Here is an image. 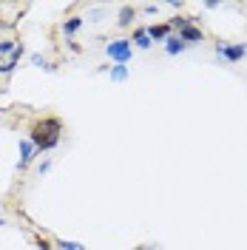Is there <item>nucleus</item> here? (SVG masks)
<instances>
[{
    "mask_svg": "<svg viewBox=\"0 0 247 250\" xmlns=\"http://www.w3.org/2000/svg\"><path fill=\"white\" fill-rule=\"evenodd\" d=\"M105 54H108L111 60H117V65H128V60L134 57V46H131V40H111L108 46H105Z\"/></svg>",
    "mask_w": 247,
    "mask_h": 250,
    "instance_id": "2",
    "label": "nucleus"
},
{
    "mask_svg": "<svg viewBox=\"0 0 247 250\" xmlns=\"http://www.w3.org/2000/svg\"><path fill=\"white\" fill-rule=\"evenodd\" d=\"M60 131H62L60 120L48 117V120H43V123H37L34 128H31L29 140H31V145L37 148V154H43V151L57 148V142H60Z\"/></svg>",
    "mask_w": 247,
    "mask_h": 250,
    "instance_id": "1",
    "label": "nucleus"
},
{
    "mask_svg": "<svg viewBox=\"0 0 247 250\" xmlns=\"http://www.w3.org/2000/svg\"><path fill=\"white\" fill-rule=\"evenodd\" d=\"M23 54H26V48H23V46H17L15 51H12V57H9V60H12V62H15V65H17V60H20Z\"/></svg>",
    "mask_w": 247,
    "mask_h": 250,
    "instance_id": "16",
    "label": "nucleus"
},
{
    "mask_svg": "<svg viewBox=\"0 0 247 250\" xmlns=\"http://www.w3.org/2000/svg\"><path fill=\"white\" fill-rule=\"evenodd\" d=\"M17 148H20V162H17V168H20V171H26V168L31 165V159H34V154H37V148L31 145L29 137H26V140H20Z\"/></svg>",
    "mask_w": 247,
    "mask_h": 250,
    "instance_id": "4",
    "label": "nucleus"
},
{
    "mask_svg": "<svg viewBox=\"0 0 247 250\" xmlns=\"http://www.w3.org/2000/svg\"><path fill=\"white\" fill-rule=\"evenodd\" d=\"M148 34H151V40H168L170 37V26H148Z\"/></svg>",
    "mask_w": 247,
    "mask_h": 250,
    "instance_id": "9",
    "label": "nucleus"
},
{
    "mask_svg": "<svg viewBox=\"0 0 247 250\" xmlns=\"http://www.w3.org/2000/svg\"><path fill=\"white\" fill-rule=\"evenodd\" d=\"M216 57L227 62H239L247 57V43H216Z\"/></svg>",
    "mask_w": 247,
    "mask_h": 250,
    "instance_id": "3",
    "label": "nucleus"
},
{
    "mask_svg": "<svg viewBox=\"0 0 247 250\" xmlns=\"http://www.w3.org/2000/svg\"><path fill=\"white\" fill-rule=\"evenodd\" d=\"M17 48V43L15 40H0V54H9L12 57V51Z\"/></svg>",
    "mask_w": 247,
    "mask_h": 250,
    "instance_id": "14",
    "label": "nucleus"
},
{
    "mask_svg": "<svg viewBox=\"0 0 247 250\" xmlns=\"http://www.w3.org/2000/svg\"><path fill=\"white\" fill-rule=\"evenodd\" d=\"M57 248H60V250H85V245H80V242H68V239H60V242H57Z\"/></svg>",
    "mask_w": 247,
    "mask_h": 250,
    "instance_id": "13",
    "label": "nucleus"
},
{
    "mask_svg": "<svg viewBox=\"0 0 247 250\" xmlns=\"http://www.w3.org/2000/svg\"><path fill=\"white\" fill-rule=\"evenodd\" d=\"M117 23H120V26H131V23H134V6H123L120 15H117Z\"/></svg>",
    "mask_w": 247,
    "mask_h": 250,
    "instance_id": "10",
    "label": "nucleus"
},
{
    "mask_svg": "<svg viewBox=\"0 0 247 250\" xmlns=\"http://www.w3.org/2000/svg\"><path fill=\"white\" fill-rule=\"evenodd\" d=\"M137 48H151L154 46V40H151V34H148V29H137L134 31V40H131Z\"/></svg>",
    "mask_w": 247,
    "mask_h": 250,
    "instance_id": "7",
    "label": "nucleus"
},
{
    "mask_svg": "<svg viewBox=\"0 0 247 250\" xmlns=\"http://www.w3.org/2000/svg\"><path fill=\"white\" fill-rule=\"evenodd\" d=\"M179 40H182V43H199V40H205V34H202V29H196V26L190 23L185 29H179Z\"/></svg>",
    "mask_w": 247,
    "mask_h": 250,
    "instance_id": "5",
    "label": "nucleus"
},
{
    "mask_svg": "<svg viewBox=\"0 0 247 250\" xmlns=\"http://www.w3.org/2000/svg\"><path fill=\"white\" fill-rule=\"evenodd\" d=\"M185 48H187V43H182V40H179V34H170L168 40H165V51H168L170 57H173V54H182Z\"/></svg>",
    "mask_w": 247,
    "mask_h": 250,
    "instance_id": "6",
    "label": "nucleus"
},
{
    "mask_svg": "<svg viewBox=\"0 0 247 250\" xmlns=\"http://www.w3.org/2000/svg\"><path fill=\"white\" fill-rule=\"evenodd\" d=\"M145 250H151V248H145Z\"/></svg>",
    "mask_w": 247,
    "mask_h": 250,
    "instance_id": "19",
    "label": "nucleus"
},
{
    "mask_svg": "<svg viewBox=\"0 0 247 250\" xmlns=\"http://www.w3.org/2000/svg\"><path fill=\"white\" fill-rule=\"evenodd\" d=\"M111 80H114V83L128 80V65H111Z\"/></svg>",
    "mask_w": 247,
    "mask_h": 250,
    "instance_id": "12",
    "label": "nucleus"
},
{
    "mask_svg": "<svg viewBox=\"0 0 247 250\" xmlns=\"http://www.w3.org/2000/svg\"><path fill=\"white\" fill-rule=\"evenodd\" d=\"M80 29H82V17H68V20L62 23V34H65V37H71V34H77Z\"/></svg>",
    "mask_w": 247,
    "mask_h": 250,
    "instance_id": "8",
    "label": "nucleus"
},
{
    "mask_svg": "<svg viewBox=\"0 0 247 250\" xmlns=\"http://www.w3.org/2000/svg\"><path fill=\"white\" fill-rule=\"evenodd\" d=\"M48 171H51V162H48V159L46 162H40V173H48Z\"/></svg>",
    "mask_w": 247,
    "mask_h": 250,
    "instance_id": "17",
    "label": "nucleus"
},
{
    "mask_svg": "<svg viewBox=\"0 0 247 250\" xmlns=\"http://www.w3.org/2000/svg\"><path fill=\"white\" fill-rule=\"evenodd\" d=\"M31 65H37V68H46V71H54V68H57V65H54V62H48L43 54H31Z\"/></svg>",
    "mask_w": 247,
    "mask_h": 250,
    "instance_id": "11",
    "label": "nucleus"
},
{
    "mask_svg": "<svg viewBox=\"0 0 247 250\" xmlns=\"http://www.w3.org/2000/svg\"><path fill=\"white\" fill-rule=\"evenodd\" d=\"M37 248L40 250H54V248H48V242H43V239H37Z\"/></svg>",
    "mask_w": 247,
    "mask_h": 250,
    "instance_id": "18",
    "label": "nucleus"
},
{
    "mask_svg": "<svg viewBox=\"0 0 247 250\" xmlns=\"http://www.w3.org/2000/svg\"><path fill=\"white\" fill-rule=\"evenodd\" d=\"M15 71V62L12 60H0V74H12Z\"/></svg>",
    "mask_w": 247,
    "mask_h": 250,
    "instance_id": "15",
    "label": "nucleus"
}]
</instances>
